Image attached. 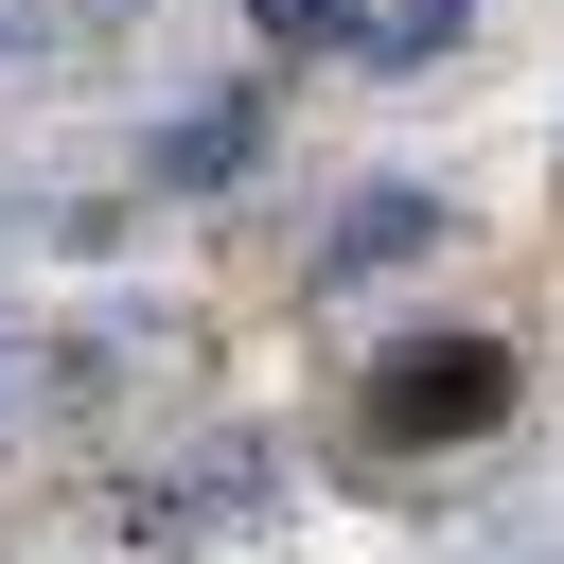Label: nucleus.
<instances>
[{
	"label": "nucleus",
	"mask_w": 564,
	"mask_h": 564,
	"mask_svg": "<svg viewBox=\"0 0 564 564\" xmlns=\"http://www.w3.org/2000/svg\"><path fill=\"white\" fill-rule=\"evenodd\" d=\"M511 335H405L388 370H370V441L388 458H458V441H494L511 423Z\"/></svg>",
	"instance_id": "obj_1"
},
{
	"label": "nucleus",
	"mask_w": 564,
	"mask_h": 564,
	"mask_svg": "<svg viewBox=\"0 0 564 564\" xmlns=\"http://www.w3.org/2000/svg\"><path fill=\"white\" fill-rule=\"evenodd\" d=\"M423 229H441V212H423V194H352V212H335V264H405V247H423Z\"/></svg>",
	"instance_id": "obj_2"
},
{
	"label": "nucleus",
	"mask_w": 564,
	"mask_h": 564,
	"mask_svg": "<svg viewBox=\"0 0 564 564\" xmlns=\"http://www.w3.org/2000/svg\"><path fill=\"white\" fill-rule=\"evenodd\" d=\"M247 18H264V35H282V53H335V35H352V18H370V0H247Z\"/></svg>",
	"instance_id": "obj_3"
},
{
	"label": "nucleus",
	"mask_w": 564,
	"mask_h": 564,
	"mask_svg": "<svg viewBox=\"0 0 564 564\" xmlns=\"http://www.w3.org/2000/svg\"><path fill=\"white\" fill-rule=\"evenodd\" d=\"M352 35H370V53H441V35H458V0H370Z\"/></svg>",
	"instance_id": "obj_4"
}]
</instances>
